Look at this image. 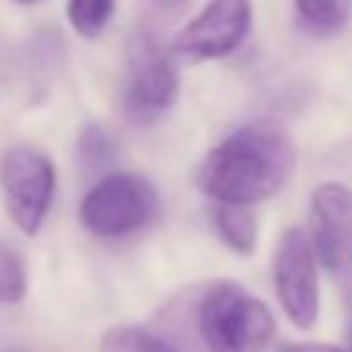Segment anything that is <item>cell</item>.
<instances>
[{
  "label": "cell",
  "instance_id": "obj_2",
  "mask_svg": "<svg viewBox=\"0 0 352 352\" xmlns=\"http://www.w3.org/2000/svg\"><path fill=\"white\" fill-rule=\"evenodd\" d=\"M195 327L206 352H264L275 341L267 302L234 280H214L201 292Z\"/></svg>",
  "mask_w": 352,
  "mask_h": 352
},
{
  "label": "cell",
  "instance_id": "obj_8",
  "mask_svg": "<svg viewBox=\"0 0 352 352\" xmlns=\"http://www.w3.org/2000/svg\"><path fill=\"white\" fill-rule=\"evenodd\" d=\"M250 0H209L204 11L176 36L173 50L187 60L231 55L250 33Z\"/></svg>",
  "mask_w": 352,
  "mask_h": 352
},
{
  "label": "cell",
  "instance_id": "obj_1",
  "mask_svg": "<svg viewBox=\"0 0 352 352\" xmlns=\"http://www.w3.org/2000/svg\"><path fill=\"white\" fill-rule=\"evenodd\" d=\"M294 143L275 121H253L220 140L198 165L195 184L204 195L228 206H250L272 198L294 168Z\"/></svg>",
  "mask_w": 352,
  "mask_h": 352
},
{
  "label": "cell",
  "instance_id": "obj_17",
  "mask_svg": "<svg viewBox=\"0 0 352 352\" xmlns=\"http://www.w3.org/2000/svg\"><path fill=\"white\" fill-rule=\"evenodd\" d=\"M14 3H19V6H30V3H38V0H14Z\"/></svg>",
  "mask_w": 352,
  "mask_h": 352
},
{
  "label": "cell",
  "instance_id": "obj_13",
  "mask_svg": "<svg viewBox=\"0 0 352 352\" xmlns=\"http://www.w3.org/2000/svg\"><path fill=\"white\" fill-rule=\"evenodd\" d=\"M113 6H116V0H69L66 14H69L72 28L82 38H96L104 33V28L113 16Z\"/></svg>",
  "mask_w": 352,
  "mask_h": 352
},
{
  "label": "cell",
  "instance_id": "obj_15",
  "mask_svg": "<svg viewBox=\"0 0 352 352\" xmlns=\"http://www.w3.org/2000/svg\"><path fill=\"white\" fill-rule=\"evenodd\" d=\"M275 352H346V349L333 346V344H283Z\"/></svg>",
  "mask_w": 352,
  "mask_h": 352
},
{
  "label": "cell",
  "instance_id": "obj_4",
  "mask_svg": "<svg viewBox=\"0 0 352 352\" xmlns=\"http://www.w3.org/2000/svg\"><path fill=\"white\" fill-rule=\"evenodd\" d=\"M179 94V74L151 33L135 30L126 44V116L138 124L160 118Z\"/></svg>",
  "mask_w": 352,
  "mask_h": 352
},
{
  "label": "cell",
  "instance_id": "obj_6",
  "mask_svg": "<svg viewBox=\"0 0 352 352\" xmlns=\"http://www.w3.org/2000/svg\"><path fill=\"white\" fill-rule=\"evenodd\" d=\"M272 278L283 314L294 327L311 330L319 316V275L314 248L302 228L292 226L280 234L272 258Z\"/></svg>",
  "mask_w": 352,
  "mask_h": 352
},
{
  "label": "cell",
  "instance_id": "obj_18",
  "mask_svg": "<svg viewBox=\"0 0 352 352\" xmlns=\"http://www.w3.org/2000/svg\"><path fill=\"white\" fill-rule=\"evenodd\" d=\"M0 352H33V349H0Z\"/></svg>",
  "mask_w": 352,
  "mask_h": 352
},
{
  "label": "cell",
  "instance_id": "obj_19",
  "mask_svg": "<svg viewBox=\"0 0 352 352\" xmlns=\"http://www.w3.org/2000/svg\"><path fill=\"white\" fill-rule=\"evenodd\" d=\"M346 352H352V333H349V349Z\"/></svg>",
  "mask_w": 352,
  "mask_h": 352
},
{
  "label": "cell",
  "instance_id": "obj_10",
  "mask_svg": "<svg viewBox=\"0 0 352 352\" xmlns=\"http://www.w3.org/2000/svg\"><path fill=\"white\" fill-rule=\"evenodd\" d=\"M217 236L239 256H250L256 248V217L248 206H228L217 204L212 214Z\"/></svg>",
  "mask_w": 352,
  "mask_h": 352
},
{
  "label": "cell",
  "instance_id": "obj_16",
  "mask_svg": "<svg viewBox=\"0 0 352 352\" xmlns=\"http://www.w3.org/2000/svg\"><path fill=\"white\" fill-rule=\"evenodd\" d=\"M157 3H162V6H182L184 0H157Z\"/></svg>",
  "mask_w": 352,
  "mask_h": 352
},
{
  "label": "cell",
  "instance_id": "obj_7",
  "mask_svg": "<svg viewBox=\"0 0 352 352\" xmlns=\"http://www.w3.org/2000/svg\"><path fill=\"white\" fill-rule=\"evenodd\" d=\"M314 256L338 280H352V190L338 182H324L311 192V234Z\"/></svg>",
  "mask_w": 352,
  "mask_h": 352
},
{
  "label": "cell",
  "instance_id": "obj_3",
  "mask_svg": "<svg viewBox=\"0 0 352 352\" xmlns=\"http://www.w3.org/2000/svg\"><path fill=\"white\" fill-rule=\"evenodd\" d=\"M160 212L154 184L140 173H104L82 198V226L104 239L129 236L146 228Z\"/></svg>",
  "mask_w": 352,
  "mask_h": 352
},
{
  "label": "cell",
  "instance_id": "obj_14",
  "mask_svg": "<svg viewBox=\"0 0 352 352\" xmlns=\"http://www.w3.org/2000/svg\"><path fill=\"white\" fill-rule=\"evenodd\" d=\"M28 292V272H25V258L14 245L0 239V302L11 305L19 302Z\"/></svg>",
  "mask_w": 352,
  "mask_h": 352
},
{
  "label": "cell",
  "instance_id": "obj_9",
  "mask_svg": "<svg viewBox=\"0 0 352 352\" xmlns=\"http://www.w3.org/2000/svg\"><path fill=\"white\" fill-rule=\"evenodd\" d=\"M352 16V0H294V22L314 38H327L344 30Z\"/></svg>",
  "mask_w": 352,
  "mask_h": 352
},
{
  "label": "cell",
  "instance_id": "obj_11",
  "mask_svg": "<svg viewBox=\"0 0 352 352\" xmlns=\"http://www.w3.org/2000/svg\"><path fill=\"white\" fill-rule=\"evenodd\" d=\"M116 160V143L99 124H85L77 135V165L85 176L104 173Z\"/></svg>",
  "mask_w": 352,
  "mask_h": 352
},
{
  "label": "cell",
  "instance_id": "obj_12",
  "mask_svg": "<svg viewBox=\"0 0 352 352\" xmlns=\"http://www.w3.org/2000/svg\"><path fill=\"white\" fill-rule=\"evenodd\" d=\"M102 352H179L173 344L165 338L143 330V327H129L118 324L110 327L102 338Z\"/></svg>",
  "mask_w": 352,
  "mask_h": 352
},
{
  "label": "cell",
  "instance_id": "obj_5",
  "mask_svg": "<svg viewBox=\"0 0 352 352\" xmlns=\"http://www.w3.org/2000/svg\"><path fill=\"white\" fill-rule=\"evenodd\" d=\"M0 182L6 192V209L16 228L33 236L52 204L55 192V168L52 162L28 146L8 148L0 162Z\"/></svg>",
  "mask_w": 352,
  "mask_h": 352
}]
</instances>
